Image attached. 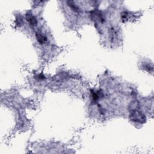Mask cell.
<instances>
[{
  "label": "cell",
  "mask_w": 154,
  "mask_h": 154,
  "mask_svg": "<svg viewBox=\"0 0 154 154\" xmlns=\"http://www.w3.org/2000/svg\"><path fill=\"white\" fill-rule=\"evenodd\" d=\"M26 19L31 26L35 27L37 25V21L35 16L31 13L28 12L26 14Z\"/></svg>",
  "instance_id": "6da1fadb"
},
{
  "label": "cell",
  "mask_w": 154,
  "mask_h": 154,
  "mask_svg": "<svg viewBox=\"0 0 154 154\" xmlns=\"http://www.w3.org/2000/svg\"><path fill=\"white\" fill-rule=\"evenodd\" d=\"M36 38L37 41L40 44H44L46 43L48 40V39L45 35H44L41 32H37L36 33Z\"/></svg>",
  "instance_id": "7a4b0ae2"
}]
</instances>
